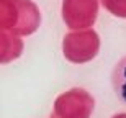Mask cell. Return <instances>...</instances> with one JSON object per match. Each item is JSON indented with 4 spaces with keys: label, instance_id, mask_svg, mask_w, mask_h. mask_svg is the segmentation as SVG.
<instances>
[{
    "label": "cell",
    "instance_id": "obj_1",
    "mask_svg": "<svg viewBox=\"0 0 126 118\" xmlns=\"http://www.w3.org/2000/svg\"><path fill=\"white\" fill-rule=\"evenodd\" d=\"M111 84H113V90H115L116 99L123 105H126V56L113 69Z\"/></svg>",
    "mask_w": 126,
    "mask_h": 118
}]
</instances>
